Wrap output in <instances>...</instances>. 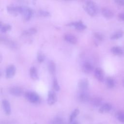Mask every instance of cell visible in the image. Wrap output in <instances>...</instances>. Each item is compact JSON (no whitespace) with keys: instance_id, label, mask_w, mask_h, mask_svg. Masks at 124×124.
<instances>
[{"instance_id":"cell-2","label":"cell","mask_w":124,"mask_h":124,"mask_svg":"<svg viewBox=\"0 0 124 124\" xmlns=\"http://www.w3.org/2000/svg\"><path fill=\"white\" fill-rule=\"evenodd\" d=\"M26 98L32 103H37L40 100V97L37 93L33 92H27L25 93Z\"/></svg>"},{"instance_id":"cell-14","label":"cell","mask_w":124,"mask_h":124,"mask_svg":"<svg viewBox=\"0 0 124 124\" xmlns=\"http://www.w3.org/2000/svg\"><path fill=\"white\" fill-rule=\"evenodd\" d=\"M69 26H72L78 30H83L86 28V26L81 21H75L71 22L68 24Z\"/></svg>"},{"instance_id":"cell-15","label":"cell","mask_w":124,"mask_h":124,"mask_svg":"<svg viewBox=\"0 0 124 124\" xmlns=\"http://www.w3.org/2000/svg\"><path fill=\"white\" fill-rule=\"evenodd\" d=\"M112 108V106L110 103H106L102 105L99 109V112L101 113L108 112Z\"/></svg>"},{"instance_id":"cell-4","label":"cell","mask_w":124,"mask_h":124,"mask_svg":"<svg viewBox=\"0 0 124 124\" xmlns=\"http://www.w3.org/2000/svg\"><path fill=\"white\" fill-rule=\"evenodd\" d=\"M33 10L30 7L26 6H22L21 14L23 16V18L26 20L30 19L33 15Z\"/></svg>"},{"instance_id":"cell-30","label":"cell","mask_w":124,"mask_h":124,"mask_svg":"<svg viewBox=\"0 0 124 124\" xmlns=\"http://www.w3.org/2000/svg\"><path fill=\"white\" fill-rule=\"evenodd\" d=\"M38 14L41 16H48L50 15V13L47 11L45 10H40L38 11Z\"/></svg>"},{"instance_id":"cell-19","label":"cell","mask_w":124,"mask_h":124,"mask_svg":"<svg viewBox=\"0 0 124 124\" xmlns=\"http://www.w3.org/2000/svg\"><path fill=\"white\" fill-rule=\"evenodd\" d=\"M30 75L31 78L33 80L38 78V74L37 68L35 66H31L30 69Z\"/></svg>"},{"instance_id":"cell-6","label":"cell","mask_w":124,"mask_h":124,"mask_svg":"<svg viewBox=\"0 0 124 124\" xmlns=\"http://www.w3.org/2000/svg\"><path fill=\"white\" fill-rule=\"evenodd\" d=\"M16 68L13 64L8 65L5 70V76L8 78H10L15 75L16 73Z\"/></svg>"},{"instance_id":"cell-22","label":"cell","mask_w":124,"mask_h":124,"mask_svg":"<svg viewBox=\"0 0 124 124\" xmlns=\"http://www.w3.org/2000/svg\"><path fill=\"white\" fill-rule=\"evenodd\" d=\"M48 70L51 74H54L56 71V65L55 62L52 61H50L48 64Z\"/></svg>"},{"instance_id":"cell-21","label":"cell","mask_w":124,"mask_h":124,"mask_svg":"<svg viewBox=\"0 0 124 124\" xmlns=\"http://www.w3.org/2000/svg\"><path fill=\"white\" fill-rule=\"evenodd\" d=\"M79 113V110L78 108H76L71 113L69 118V122L71 123L73 122L74 121H75V118L77 117V116H78V115Z\"/></svg>"},{"instance_id":"cell-26","label":"cell","mask_w":124,"mask_h":124,"mask_svg":"<svg viewBox=\"0 0 124 124\" xmlns=\"http://www.w3.org/2000/svg\"><path fill=\"white\" fill-rule=\"evenodd\" d=\"M94 37L98 42H101L104 40V35L100 32H95L93 34Z\"/></svg>"},{"instance_id":"cell-13","label":"cell","mask_w":124,"mask_h":124,"mask_svg":"<svg viewBox=\"0 0 124 124\" xmlns=\"http://www.w3.org/2000/svg\"><path fill=\"white\" fill-rule=\"evenodd\" d=\"M94 76L99 81L102 82L103 81L104 78V72L102 69L99 67H97L94 70Z\"/></svg>"},{"instance_id":"cell-25","label":"cell","mask_w":124,"mask_h":124,"mask_svg":"<svg viewBox=\"0 0 124 124\" xmlns=\"http://www.w3.org/2000/svg\"><path fill=\"white\" fill-rule=\"evenodd\" d=\"M117 119L121 123H124V111L119 110L116 115Z\"/></svg>"},{"instance_id":"cell-31","label":"cell","mask_w":124,"mask_h":124,"mask_svg":"<svg viewBox=\"0 0 124 124\" xmlns=\"http://www.w3.org/2000/svg\"><path fill=\"white\" fill-rule=\"evenodd\" d=\"M45 59V57L44 54L41 52H38L37 55V59L38 62H43Z\"/></svg>"},{"instance_id":"cell-33","label":"cell","mask_w":124,"mask_h":124,"mask_svg":"<svg viewBox=\"0 0 124 124\" xmlns=\"http://www.w3.org/2000/svg\"><path fill=\"white\" fill-rule=\"evenodd\" d=\"M114 1L119 5L124 6V0H116Z\"/></svg>"},{"instance_id":"cell-9","label":"cell","mask_w":124,"mask_h":124,"mask_svg":"<svg viewBox=\"0 0 124 124\" xmlns=\"http://www.w3.org/2000/svg\"><path fill=\"white\" fill-rule=\"evenodd\" d=\"M89 81L86 78L80 79L78 82V88L80 91H86L89 87Z\"/></svg>"},{"instance_id":"cell-24","label":"cell","mask_w":124,"mask_h":124,"mask_svg":"<svg viewBox=\"0 0 124 124\" xmlns=\"http://www.w3.org/2000/svg\"><path fill=\"white\" fill-rule=\"evenodd\" d=\"M37 32V29L35 28H30L23 31V34L24 35H30L33 34Z\"/></svg>"},{"instance_id":"cell-1","label":"cell","mask_w":124,"mask_h":124,"mask_svg":"<svg viewBox=\"0 0 124 124\" xmlns=\"http://www.w3.org/2000/svg\"><path fill=\"white\" fill-rule=\"evenodd\" d=\"M83 8L91 16H96L99 11L98 7L96 3L91 0L86 1L83 4Z\"/></svg>"},{"instance_id":"cell-29","label":"cell","mask_w":124,"mask_h":124,"mask_svg":"<svg viewBox=\"0 0 124 124\" xmlns=\"http://www.w3.org/2000/svg\"><path fill=\"white\" fill-rule=\"evenodd\" d=\"M52 86H53V89L56 91H59L60 89V86L58 84V80L57 79L55 78H54L53 80V84H52Z\"/></svg>"},{"instance_id":"cell-5","label":"cell","mask_w":124,"mask_h":124,"mask_svg":"<svg viewBox=\"0 0 124 124\" xmlns=\"http://www.w3.org/2000/svg\"><path fill=\"white\" fill-rule=\"evenodd\" d=\"M9 93L15 96H20L23 93V90L20 87L14 86L9 89Z\"/></svg>"},{"instance_id":"cell-28","label":"cell","mask_w":124,"mask_h":124,"mask_svg":"<svg viewBox=\"0 0 124 124\" xmlns=\"http://www.w3.org/2000/svg\"><path fill=\"white\" fill-rule=\"evenodd\" d=\"M0 31L2 32H6L7 31H8L11 30V26L9 24H2L0 22Z\"/></svg>"},{"instance_id":"cell-27","label":"cell","mask_w":124,"mask_h":124,"mask_svg":"<svg viewBox=\"0 0 124 124\" xmlns=\"http://www.w3.org/2000/svg\"><path fill=\"white\" fill-rule=\"evenodd\" d=\"M52 124H65L64 120L60 117L54 118L51 121Z\"/></svg>"},{"instance_id":"cell-32","label":"cell","mask_w":124,"mask_h":124,"mask_svg":"<svg viewBox=\"0 0 124 124\" xmlns=\"http://www.w3.org/2000/svg\"><path fill=\"white\" fill-rule=\"evenodd\" d=\"M118 18L119 20L124 21V12L120 13L118 15Z\"/></svg>"},{"instance_id":"cell-3","label":"cell","mask_w":124,"mask_h":124,"mask_svg":"<svg viewBox=\"0 0 124 124\" xmlns=\"http://www.w3.org/2000/svg\"><path fill=\"white\" fill-rule=\"evenodd\" d=\"M7 11L8 13L12 15L17 16L19 14H21L22 6L13 5H8L7 6Z\"/></svg>"},{"instance_id":"cell-23","label":"cell","mask_w":124,"mask_h":124,"mask_svg":"<svg viewBox=\"0 0 124 124\" xmlns=\"http://www.w3.org/2000/svg\"><path fill=\"white\" fill-rule=\"evenodd\" d=\"M106 85L108 88L109 89L113 88L115 85V82L111 77H108L106 79Z\"/></svg>"},{"instance_id":"cell-16","label":"cell","mask_w":124,"mask_h":124,"mask_svg":"<svg viewBox=\"0 0 124 124\" xmlns=\"http://www.w3.org/2000/svg\"><path fill=\"white\" fill-rule=\"evenodd\" d=\"M82 70L85 73H89L93 70V66L90 62L86 61L82 65Z\"/></svg>"},{"instance_id":"cell-17","label":"cell","mask_w":124,"mask_h":124,"mask_svg":"<svg viewBox=\"0 0 124 124\" xmlns=\"http://www.w3.org/2000/svg\"><path fill=\"white\" fill-rule=\"evenodd\" d=\"M110 51L113 54L117 56H122L124 54L122 48L119 46H113L111 47Z\"/></svg>"},{"instance_id":"cell-20","label":"cell","mask_w":124,"mask_h":124,"mask_svg":"<svg viewBox=\"0 0 124 124\" xmlns=\"http://www.w3.org/2000/svg\"><path fill=\"white\" fill-rule=\"evenodd\" d=\"M91 104L95 107L102 106V99L100 97H95L91 100Z\"/></svg>"},{"instance_id":"cell-10","label":"cell","mask_w":124,"mask_h":124,"mask_svg":"<svg viewBox=\"0 0 124 124\" xmlns=\"http://www.w3.org/2000/svg\"><path fill=\"white\" fill-rule=\"evenodd\" d=\"M78 100L82 103H85L90 99L89 94L86 91H80L78 94Z\"/></svg>"},{"instance_id":"cell-18","label":"cell","mask_w":124,"mask_h":124,"mask_svg":"<svg viewBox=\"0 0 124 124\" xmlns=\"http://www.w3.org/2000/svg\"><path fill=\"white\" fill-rule=\"evenodd\" d=\"M124 35V31L123 30H118L113 34H112L110 37L111 40H117L122 37Z\"/></svg>"},{"instance_id":"cell-12","label":"cell","mask_w":124,"mask_h":124,"mask_svg":"<svg viewBox=\"0 0 124 124\" xmlns=\"http://www.w3.org/2000/svg\"><path fill=\"white\" fill-rule=\"evenodd\" d=\"M2 105L6 115H9L11 112V108L9 101L6 99H3L2 101Z\"/></svg>"},{"instance_id":"cell-11","label":"cell","mask_w":124,"mask_h":124,"mask_svg":"<svg viewBox=\"0 0 124 124\" xmlns=\"http://www.w3.org/2000/svg\"><path fill=\"white\" fill-rule=\"evenodd\" d=\"M64 39L69 43L75 44L77 42V38L74 34L70 33H66L64 34Z\"/></svg>"},{"instance_id":"cell-8","label":"cell","mask_w":124,"mask_h":124,"mask_svg":"<svg viewBox=\"0 0 124 124\" xmlns=\"http://www.w3.org/2000/svg\"><path fill=\"white\" fill-rule=\"evenodd\" d=\"M101 12L103 16L108 19H110L114 16L113 12L110 9L106 7H102L101 9Z\"/></svg>"},{"instance_id":"cell-35","label":"cell","mask_w":124,"mask_h":124,"mask_svg":"<svg viewBox=\"0 0 124 124\" xmlns=\"http://www.w3.org/2000/svg\"><path fill=\"white\" fill-rule=\"evenodd\" d=\"M123 86L124 87V79L123 80Z\"/></svg>"},{"instance_id":"cell-34","label":"cell","mask_w":124,"mask_h":124,"mask_svg":"<svg viewBox=\"0 0 124 124\" xmlns=\"http://www.w3.org/2000/svg\"><path fill=\"white\" fill-rule=\"evenodd\" d=\"M69 124H79V123L78 121L75 120V121H74L72 122L69 123Z\"/></svg>"},{"instance_id":"cell-7","label":"cell","mask_w":124,"mask_h":124,"mask_svg":"<svg viewBox=\"0 0 124 124\" xmlns=\"http://www.w3.org/2000/svg\"><path fill=\"white\" fill-rule=\"evenodd\" d=\"M57 100V97L56 93L52 91H50L48 93L47 102L49 105H54Z\"/></svg>"}]
</instances>
